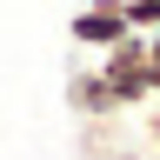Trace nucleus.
I'll return each instance as SVG.
<instances>
[{
  "mask_svg": "<svg viewBox=\"0 0 160 160\" xmlns=\"http://www.w3.org/2000/svg\"><path fill=\"white\" fill-rule=\"evenodd\" d=\"M93 73L113 87L120 113H127V107H147V33H127V40H113V47L93 60Z\"/></svg>",
  "mask_w": 160,
  "mask_h": 160,
  "instance_id": "nucleus-1",
  "label": "nucleus"
},
{
  "mask_svg": "<svg viewBox=\"0 0 160 160\" xmlns=\"http://www.w3.org/2000/svg\"><path fill=\"white\" fill-rule=\"evenodd\" d=\"M67 40L80 53H107L113 40H127V7H120V0H87V7L67 20Z\"/></svg>",
  "mask_w": 160,
  "mask_h": 160,
  "instance_id": "nucleus-2",
  "label": "nucleus"
},
{
  "mask_svg": "<svg viewBox=\"0 0 160 160\" xmlns=\"http://www.w3.org/2000/svg\"><path fill=\"white\" fill-rule=\"evenodd\" d=\"M67 107H73L80 120H113L120 100H113V87H107L93 67H73V73H67Z\"/></svg>",
  "mask_w": 160,
  "mask_h": 160,
  "instance_id": "nucleus-3",
  "label": "nucleus"
},
{
  "mask_svg": "<svg viewBox=\"0 0 160 160\" xmlns=\"http://www.w3.org/2000/svg\"><path fill=\"white\" fill-rule=\"evenodd\" d=\"M147 147H153V153H160V107H153V113H147Z\"/></svg>",
  "mask_w": 160,
  "mask_h": 160,
  "instance_id": "nucleus-4",
  "label": "nucleus"
},
{
  "mask_svg": "<svg viewBox=\"0 0 160 160\" xmlns=\"http://www.w3.org/2000/svg\"><path fill=\"white\" fill-rule=\"evenodd\" d=\"M147 67H160V27L147 33Z\"/></svg>",
  "mask_w": 160,
  "mask_h": 160,
  "instance_id": "nucleus-5",
  "label": "nucleus"
},
{
  "mask_svg": "<svg viewBox=\"0 0 160 160\" xmlns=\"http://www.w3.org/2000/svg\"><path fill=\"white\" fill-rule=\"evenodd\" d=\"M107 160H147V153H133V147H120V153H107Z\"/></svg>",
  "mask_w": 160,
  "mask_h": 160,
  "instance_id": "nucleus-6",
  "label": "nucleus"
}]
</instances>
